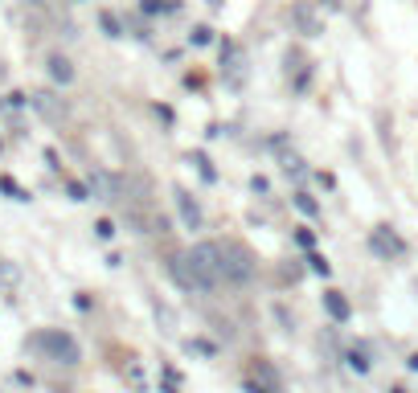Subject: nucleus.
Masks as SVG:
<instances>
[{
  "label": "nucleus",
  "instance_id": "obj_1",
  "mask_svg": "<svg viewBox=\"0 0 418 393\" xmlns=\"http://www.w3.org/2000/svg\"><path fill=\"white\" fill-rule=\"evenodd\" d=\"M168 271L185 291H213L222 283V242H197L185 255H172Z\"/></svg>",
  "mask_w": 418,
  "mask_h": 393
},
{
  "label": "nucleus",
  "instance_id": "obj_2",
  "mask_svg": "<svg viewBox=\"0 0 418 393\" xmlns=\"http://www.w3.org/2000/svg\"><path fill=\"white\" fill-rule=\"evenodd\" d=\"M255 275H258V258L242 242H222V283L246 287Z\"/></svg>",
  "mask_w": 418,
  "mask_h": 393
},
{
  "label": "nucleus",
  "instance_id": "obj_3",
  "mask_svg": "<svg viewBox=\"0 0 418 393\" xmlns=\"http://www.w3.org/2000/svg\"><path fill=\"white\" fill-rule=\"evenodd\" d=\"M33 344L46 352L49 361H58V365H78L82 361V352H78V340L66 336V332H58V328H49V332H37L33 336Z\"/></svg>",
  "mask_w": 418,
  "mask_h": 393
},
{
  "label": "nucleus",
  "instance_id": "obj_4",
  "mask_svg": "<svg viewBox=\"0 0 418 393\" xmlns=\"http://www.w3.org/2000/svg\"><path fill=\"white\" fill-rule=\"evenodd\" d=\"M291 29L303 37H320L324 33V13L312 4V0H296L291 4Z\"/></svg>",
  "mask_w": 418,
  "mask_h": 393
},
{
  "label": "nucleus",
  "instance_id": "obj_5",
  "mask_svg": "<svg viewBox=\"0 0 418 393\" xmlns=\"http://www.w3.org/2000/svg\"><path fill=\"white\" fill-rule=\"evenodd\" d=\"M246 389L251 393H283V377L271 361H262L258 356L255 365H251V381H246Z\"/></svg>",
  "mask_w": 418,
  "mask_h": 393
},
{
  "label": "nucleus",
  "instance_id": "obj_6",
  "mask_svg": "<svg viewBox=\"0 0 418 393\" xmlns=\"http://www.w3.org/2000/svg\"><path fill=\"white\" fill-rule=\"evenodd\" d=\"M222 74H230L234 86L246 78V58H242V49L234 46V41H222Z\"/></svg>",
  "mask_w": 418,
  "mask_h": 393
},
{
  "label": "nucleus",
  "instance_id": "obj_7",
  "mask_svg": "<svg viewBox=\"0 0 418 393\" xmlns=\"http://www.w3.org/2000/svg\"><path fill=\"white\" fill-rule=\"evenodd\" d=\"M33 107H37V111L49 119V123H62V119H66V103H62L58 94H49V91H37V94H33Z\"/></svg>",
  "mask_w": 418,
  "mask_h": 393
},
{
  "label": "nucleus",
  "instance_id": "obj_8",
  "mask_svg": "<svg viewBox=\"0 0 418 393\" xmlns=\"http://www.w3.org/2000/svg\"><path fill=\"white\" fill-rule=\"evenodd\" d=\"M172 197H177V209H181V221H185L189 230H201V205H197V201L189 197L185 188H177Z\"/></svg>",
  "mask_w": 418,
  "mask_h": 393
},
{
  "label": "nucleus",
  "instance_id": "obj_9",
  "mask_svg": "<svg viewBox=\"0 0 418 393\" xmlns=\"http://www.w3.org/2000/svg\"><path fill=\"white\" fill-rule=\"evenodd\" d=\"M46 70H49V78H53L58 86H70V82H74V62H70V58H62V53H49Z\"/></svg>",
  "mask_w": 418,
  "mask_h": 393
},
{
  "label": "nucleus",
  "instance_id": "obj_10",
  "mask_svg": "<svg viewBox=\"0 0 418 393\" xmlns=\"http://www.w3.org/2000/svg\"><path fill=\"white\" fill-rule=\"evenodd\" d=\"M369 246H373V250H377L381 258H394V255H402V242H398V238H394L390 230H386V226H381V230H373Z\"/></svg>",
  "mask_w": 418,
  "mask_h": 393
},
{
  "label": "nucleus",
  "instance_id": "obj_11",
  "mask_svg": "<svg viewBox=\"0 0 418 393\" xmlns=\"http://www.w3.org/2000/svg\"><path fill=\"white\" fill-rule=\"evenodd\" d=\"M324 311L336 320V324H345L348 316H353V307H348V299L341 295V291H324Z\"/></svg>",
  "mask_w": 418,
  "mask_h": 393
},
{
  "label": "nucleus",
  "instance_id": "obj_12",
  "mask_svg": "<svg viewBox=\"0 0 418 393\" xmlns=\"http://www.w3.org/2000/svg\"><path fill=\"white\" fill-rule=\"evenodd\" d=\"M0 193H8V197H13V201H29V193H25V188L17 185V181H13V176H0Z\"/></svg>",
  "mask_w": 418,
  "mask_h": 393
},
{
  "label": "nucleus",
  "instance_id": "obj_13",
  "mask_svg": "<svg viewBox=\"0 0 418 393\" xmlns=\"http://www.w3.org/2000/svg\"><path fill=\"white\" fill-rule=\"evenodd\" d=\"M99 21H103V29H107V33H111V37H123V25H119L115 17H111V13H103V17H99Z\"/></svg>",
  "mask_w": 418,
  "mask_h": 393
},
{
  "label": "nucleus",
  "instance_id": "obj_14",
  "mask_svg": "<svg viewBox=\"0 0 418 393\" xmlns=\"http://www.w3.org/2000/svg\"><path fill=\"white\" fill-rule=\"evenodd\" d=\"M348 369H357V373H369V361H365V352H348Z\"/></svg>",
  "mask_w": 418,
  "mask_h": 393
},
{
  "label": "nucleus",
  "instance_id": "obj_15",
  "mask_svg": "<svg viewBox=\"0 0 418 393\" xmlns=\"http://www.w3.org/2000/svg\"><path fill=\"white\" fill-rule=\"evenodd\" d=\"M296 205H300L303 213H312V217H316V213H320V205H316V201H312V197H308V193H300V197H296Z\"/></svg>",
  "mask_w": 418,
  "mask_h": 393
},
{
  "label": "nucleus",
  "instance_id": "obj_16",
  "mask_svg": "<svg viewBox=\"0 0 418 393\" xmlns=\"http://www.w3.org/2000/svg\"><path fill=\"white\" fill-rule=\"evenodd\" d=\"M209 37H213V29H209V25H197V29H193V46H205Z\"/></svg>",
  "mask_w": 418,
  "mask_h": 393
},
{
  "label": "nucleus",
  "instance_id": "obj_17",
  "mask_svg": "<svg viewBox=\"0 0 418 393\" xmlns=\"http://www.w3.org/2000/svg\"><path fill=\"white\" fill-rule=\"evenodd\" d=\"M70 197H74V201H87V197H91V188L78 185V181H70Z\"/></svg>",
  "mask_w": 418,
  "mask_h": 393
},
{
  "label": "nucleus",
  "instance_id": "obj_18",
  "mask_svg": "<svg viewBox=\"0 0 418 393\" xmlns=\"http://www.w3.org/2000/svg\"><path fill=\"white\" fill-rule=\"evenodd\" d=\"M164 8H172L168 0H144V13H164Z\"/></svg>",
  "mask_w": 418,
  "mask_h": 393
},
{
  "label": "nucleus",
  "instance_id": "obj_19",
  "mask_svg": "<svg viewBox=\"0 0 418 393\" xmlns=\"http://www.w3.org/2000/svg\"><path fill=\"white\" fill-rule=\"evenodd\" d=\"M94 233L107 242V238H115V226H111V221H99V226H94Z\"/></svg>",
  "mask_w": 418,
  "mask_h": 393
},
{
  "label": "nucleus",
  "instance_id": "obj_20",
  "mask_svg": "<svg viewBox=\"0 0 418 393\" xmlns=\"http://www.w3.org/2000/svg\"><path fill=\"white\" fill-rule=\"evenodd\" d=\"M308 266H312L316 275H328V262H324V258H320V255H312V258H308Z\"/></svg>",
  "mask_w": 418,
  "mask_h": 393
},
{
  "label": "nucleus",
  "instance_id": "obj_21",
  "mask_svg": "<svg viewBox=\"0 0 418 393\" xmlns=\"http://www.w3.org/2000/svg\"><path fill=\"white\" fill-rule=\"evenodd\" d=\"M410 369H414V373H418V352H414V356H410Z\"/></svg>",
  "mask_w": 418,
  "mask_h": 393
},
{
  "label": "nucleus",
  "instance_id": "obj_22",
  "mask_svg": "<svg viewBox=\"0 0 418 393\" xmlns=\"http://www.w3.org/2000/svg\"><path fill=\"white\" fill-rule=\"evenodd\" d=\"M33 4H49V0H33Z\"/></svg>",
  "mask_w": 418,
  "mask_h": 393
},
{
  "label": "nucleus",
  "instance_id": "obj_23",
  "mask_svg": "<svg viewBox=\"0 0 418 393\" xmlns=\"http://www.w3.org/2000/svg\"><path fill=\"white\" fill-rule=\"evenodd\" d=\"M213 4H222V0H213Z\"/></svg>",
  "mask_w": 418,
  "mask_h": 393
}]
</instances>
